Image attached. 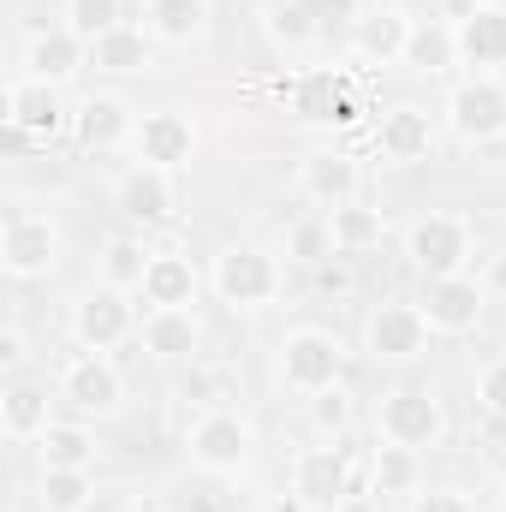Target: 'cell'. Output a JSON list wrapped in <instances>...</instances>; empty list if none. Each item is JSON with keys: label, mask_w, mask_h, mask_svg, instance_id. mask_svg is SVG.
Instances as JSON below:
<instances>
[{"label": "cell", "mask_w": 506, "mask_h": 512, "mask_svg": "<svg viewBox=\"0 0 506 512\" xmlns=\"http://www.w3.org/2000/svg\"><path fill=\"white\" fill-rule=\"evenodd\" d=\"M286 256L292 262H304V268H322V262H334V227H328V209L322 215H298L292 227H286Z\"/></svg>", "instance_id": "34"}, {"label": "cell", "mask_w": 506, "mask_h": 512, "mask_svg": "<svg viewBox=\"0 0 506 512\" xmlns=\"http://www.w3.org/2000/svg\"><path fill=\"white\" fill-rule=\"evenodd\" d=\"M126 131H131V114H126L120 96H90V102L72 108V137H78L84 149H114Z\"/></svg>", "instance_id": "26"}, {"label": "cell", "mask_w": 506, "mask_h": 512, "mask_svg": "<svg viewBox=\"0 0 506 512\" xmlns=\"http://www.w3.org/2000/svg\"><path fill=\"white\" fill-rule=\"evenodd\" d=\"M376 435L393 441V447H417V453L441 447L447 441V405L429 387H393V393H381Z\"/></svg>", "instance_id": "3"}, {"label": "cell", "mask_w": 506, "mask_h": 512, "mask_svg": "<svg viewBox=\"0 0 506 512\" xmlns=\"http://www.w3.org/2000/svg\"><path fill=\"white\" fill-rule=\"evenodd\" d=\"M60 393H66L78 411L108 417V411H120V399H126V376H120V364H114L108 352H78V358H66V370H60Z\"/></svg>", "instance_id": "10"}, {"label": "cell", "mask_w": 506, "mask_h": 512, "mask_svg": "<svg viewBox=\"0 0 506 512\" xmlns=\"http://www.w3.org/2000/svg\"><path fill=\"white\" fill-rule=\"evenodd\" d=\"M471 245H477L471 221H465V215H447V209H429V215H417V221L405 227V262H411L423 280L465 274Z\"/></svg>", "instance_id": "1"}, {"label": "cell", "mask_w": 506, "mask_h": 512, "mask_svg": "<svg viewBox=\"0 0 506 512\" xmlns=\"http://www.w3.org/2000/svg\"><path fill=\"white\" fill-rule=\"evenodd\" d=\"M185 447H191V459H197L203 471L233 477V471H245V465H251L256 435H251V423H245L239 411H203V417L191 423Z\"/></svg>", "instance_id": "7"}, {"label": "cell", "mask_w": 506, "mask_h": 512, "mask_svg": "<svg viewBox=\"0 0 506 512\" xmlns=\"http://www.w3.org/2000/svg\"><path fill=\"white\" fill-rule=\"evenodd\" d=\"M453 36H459V66L506 72V6H495V0L465 6V18H453Z\"/></svg>", "instance_id": "13"}, {"label": "cell", "mask_w": 506, "mask_h": 512, "mask_svg": "<svg viewBox=\"0 0 506 512\" xmlns=\"http://www.w3.org/2000/svg\"><path fill=\"white\" fill-rule=\"evenodd\" d=\"M447 126L459 143H495L506 137V78L501 72H471L465 84H453L447 96Z\"/></svg>", "instance_id": "5"}, {"label": "cell", "mask_w": 506, "mask_h": 512, "mask_svg": "<svg viewBox=\"0 0 506 512\" xmlns=\"http://www.w3.org/2000/svg\"><path fill=\"white\" fill-rule=\"evenodd\" d=\"M411 24H417V18H405L399 6H376V12H364V18L352 24V54H358L364 66H393V60H405V48H411Z\"/></svg>", "instance_id": "19"}, {"label": "cell", "mask_w": 506, "mask_h": 512, "mask_svg": "<svg viewBox=\"0 0 506 512\" xmlns=\"http://www.w3.org/2000/svg\"><path fill=\"white\" fill-rule=\"evenodd\" d=\"M90 66H102V72H149L155 66V36L120 24L102 42H90Z\"/></svg>", "instance_id": "30"}, {"label": "cell", "mask_w": 506, "mask_h": 512, "mask_svg": "<svg viewBox=\"0 0 506 512\" xmlns=\"http://www.w3.org/2000/svg\"><path fill=\"white\" fill-rule=\"evenodd\" d=\"M84 60H90V42H78V36L60 24V30H48V36H30V48H24V78L66 84Z\"/></svg>", "instance_id": "23"}, {"label": "cell", "mask_w": 506, "mask_h": 512, "mask_svg": "<svg viewBox=\"0 0 506 512\" xmlns=\"http://www.w3.org/2000/svg\"><path fill=\"white\" fill-rule=\"evenodd\" d=\"M149 245H143V239H126V233H120V239H108V245H102V286H120V292H137V286H143V274H149Z\"/></svg>", "instance_id": "33"}, {"label": "cell", "mask_w": 506, "mask_h": 512, "mask_svg": "<svg viewBox=\"0 0 506 512\" xmlns=\"http://www.w3.org/2000/svg\"><path fill=\"white\" fill-rule=\"evenodd\" d=\"M90 501H96L90 471H42L36 477V507L42 512H90Z\"/></svg>", "instance_id": "32"}, {"label": "cell", "mask_w": 506, "mask_h": 512, "mask_svg": "<svg viewBox=\"0 0 506 512\" xmlns=\"http://www.w3.org/2000/svg\"><path fill=\"white\" fill-rule=\"evenodd\" d=\"M54 256H60V227L48 215H12L0 227V262H6V274L36 280V274L54 268Z\"/></svg>", "instance_id": "11"}, {"label": "cell", "mask_w": 506, "mask_h": 512, "mask_svg": "<svg viewBox=\"0 0 506 512\" xmlns=\"http://www.w3.org/2000/svg\"><path fill=\"white\" fill-rule=\"evenodd\" d=\"M310 423H316L322 435H346V423H352V393H346V382L310 393Z\"/></svg>", "instance_id": "36"}, {"label": "cell", "mask_w": 506, "mask_h": 512, "mask_svg": "<svg viewBox=\"0 0 506 512\" xmlns=\"http://www.w3.org/2000/svg\"><path fill=\"white\" fill-rule=\"evenodd\" d=\"M36 459H42V471H90L96 465V435L84 423H48L36 435Z\"/></svg>", "instance_id": "25"}, {"label": "cell", "mask_w": 506, "mask_h": 512, "mask_svg": "<svg viewBox=\"0 0 506 512\" xmlns=\"http://www.w3.org/2000/svg\"><path fill=\"white\" fill-rule=\"evenodd\" d=\"M346 376V346H340V334H328V328H292L286 340H280V382L292 387V393H322V387H334Z\"/></svg>", "instance_id": "4"}, {"label": "cell", "mask_w": 506, "mask_h": 512, "mask_svg": "<svg viewBox=\"0 0 506 512\" xmlns=\"http://www.w3.org/2000/svg\"><path fill=\"white\" fill-rule=\"evenodd\" d=\"M501 507H506V483H501Z\"/></svg>", "instance_id": "44"}, {"label": "cell", "mask_w": 506, "mask_h": 512, "mask_svg": "<svg viewBox=\"0 0 506 512\" xmlns=\"http://www.w3.org/2000/svg\"><path fill=\"white\" fill-rule=\"evenodd\" d=\"M417 310L429 316L435 334H471L489 310V286L465 268V274H441V280H423V298Z\"/></svg>", "instance_id": "8"}, {"label": "cell", "mask_w": 506, "mask_h": 512, "mask_svg": "<svg viewBox=\"0 0 506 512\" xmlns=\"http://www.w3.org/2000/svg\"><path fill=\"white\" fill-rule=\"evenodd\" d=\"M120 24H126V0H66V30L78 42H102Z\"/></svg>", "instance_id": "35"}, {"label": "cell", "mask_w": 506, "mask_h": 512, "mask_svg": "<svg viewBox=\"0 0 506 512\" xmlns=\"http://www.w3.org/2000/svg\"><path fill=\"white\" fill-rule=\"evenodd\" d=\"M346 483H352V453L346 447H304L298 465H292V495H304L310 507L346 501Z\"/></svg>", "instance_id": "17"}, {"label": "cell", "mask_w": 506, "mask_h": 512, "mask_svg": "<svg viewBox=\"0 0 506 512\" xmlns=\"http://www.w3.org/2000/svg\"><path fill=\"white\" fill-rule=\"evenodd\" d=\"M405 66H411V72H429V78L453 72V66H459V36H453V24H441V18H423V24H411Z\"/></svg>", "instance_id": "29"}, {"label": "cell", "mask_w": 506, "mask_h": 512, "mask_svg": "<svg viewBox=\"0 0 506 512\" xmlns=\"http://www.w3.org/2000/svg\"><path fill=\"white\" fill-rule=\"evenodd\" d=\"M429 340H435V328L417 304H376L364 322V352L376 364H417L429 352Z\"/></svg>", "instance_id": "6"}, {"label": "cell", "mask_w": 506, "mask_h": 512, "mask_svg": "<svg viewBox=\"0 0 506 512\" xmlns=\"http://www.w3.org/2000/svg\"><path fill=\"white\" fill-rule=\"evenodd\" d=\"M114 209L126 215L131 227H161L179 215V191H173V173L161 167H131L126 179L114 185Z\"/></svg>", "instance_id": "14"}, {"label": "cell", "mask_w": 506, "mask_h": 512, "mask_svg": "<svg viewBox=\"0 0 506 512\" xmlns=\"http://www.w3.org/2000/svg\"><path fill=\"white\" fill-rule=\"evenodd\" d=\"M346 262H352V256H334V262L310 268V274H316V286H322V292H334V298H346V292H352V268H346Z\"/></svg>", "instance_id": "39"}, {"label": "cell", "mask_w": 506, "mask_h": 512, "mask_svg": "<svg viewBox=\"0 0 506 512\" xmlns=\"http://www.w3.org/2000/svg\"><path fill=\"white\" fill-rule=\"evenodd\" d=\"M304 507H310L304 495H274V501H268V512H304Z\"/></svg>", "instance_id": "43"}, {"label": "cell", "mask_w": 506, "mask_h": 512, "mask_svg": "<svg viewBox=\"0 0 506 512\" xmlns=\"http://www.w3.org/2000/svg\"><path fill=\"white\" fill-rule=\"evenodd\" d=\"M209 24H215V0H143V30L167 48L203 42Z\"/></svg>", "instance_id": "21"}, {"label": "cell", "mask_w": 506, "mask_h": 512, "mask_svg": "<svg viewBox=\"0 0 506 512\" xmlns=\"http://www.w3.org/2000/svg\"><path fill=\"white\" fill-rule=\"evenodd\" d=\"M18 358H24V340L6 328V334H0V364H18Z\"/></svg>", "instance_id": "42"}, {"label": "cell", "mask_w": 506, "mask_h": 512, "mask_svg": "<svg viewBox=\"0 0 506 512\" xmlns=\"http://www.w3.org/2000/svg\"><path fill=\"white\" fill-rule=\"evenodd\" d=\"M411 512H477V501L465 489H417L411 495Z\"/></svg>", "instance_id": "38"}, {"label": "cell", "mask_w": 506, "mask_h": 512, "mask_svg": "<svg viewBox=\"0 0 506 512\" xmlns=\"http://www.w3.org/2000/svg\"><path fill=\"white\" fill-rule=\"evenodd\" d=\"M328 227H334V251L340 256H370L387 239V215L381 209H364V203L328 209Z\"/></svg>", "instance_id": "28"}, {"label": "cell", "mask_w": 506, "mask_h": 512, "mask_svg": "<svg viewBox=\"0 0 506 512\" xmlns=\"http://www.w3.org/2000/svg\"><path fill=\"white\" fill-rule=\"evenodd\" d=\"M358 185H364V173H358V161L340 155V149H316V155L298 161V191H304L316 209L358 203Z\"/></svg>", "instance_id": "16"}, {"label": "cell", "mask_w": 506, "mask_h": 512, "mask_svg": "<svg viewBox=\"0 0 506 512\" xmlns=\"http://www.w3.org/2000/svg\"><path fill=\"white\" fill-rule=\"evenodd\" d=\"M197 310H149L143 328H137V346L155 358V364H191L197 358Z\"/></svg>", "instance_id": "20"}, {"label": "cell", "mask_w": 506, "mask_h": 512, "mask_svg": "<svg viewBox=\"0 0 506 512\" xmlns=\"http://www.w3.org/2000/svg\"><path fill=\"white\" fill-rule=\"evenodd\" d=\"M334 512H381V495H346L334 501Z\"/></svg>", "instance_id": "41"}, {"label": "cell", "mask_w": 506, "mask_h": 512, "mask_svg": "<svg viewBox=\"0 0 506 512\" xmlns=\"http://www.w3.org/2000/svg\"><path fill=\"white\" fill-rule=\"evenodd\" d=\"M423 489V453L417 447H393L381 441L376 459H370V495H417Z\"/></svg>", "instance_id": "27"}, {"label": "cell", "mask_w": 506, "mask_h": 512, "mask_svg": "<svg viewBox=\"0 0 506 512\" xmlns=\"http://www.w3.org/2000/svg\"><path fill=\"white\" fill-rule=\"evenodd\" d=\"M209 286L227 310H262L280 298V262L262 245H227L209 268Z\"/></svg>", "instance_id": "2"}, {"label": "cell", "mask_w": 506, "mask_h": 512, "mask_svg": "<svg viewBox=\"0 0 506 512\" xmlns=\"http://www.w3.org/2000/svg\"><path fill=\"white\" fill-rule=\"evenodd\" d=\"M6 126L18 137H54V131H72V108L54 96V84L18 78V84H6Z\"/></svg>", "instance_id": "15"}, {"label": "cell", "mask_w": 506, "mask_h": 512, "mask_svg": "<svg viewBox=\"0 0 506 512\" xmlns=\"http://www.w3.org/2000/svg\"><path fill=\"white\" fill-rule=\"evenodd\" d=\"M137 328H143V322H137V310L126 304L120 286H96V292L78 298V310H72V334H78L84 352H114V346H126Z\"/></svg>", "instance_id": "9"}, {"label": "cell", "mask_w": 506, "mask_h": 512, "mask_svg": "<svg viewBox=\"0 0 506 512\" xmlns=\"http://www.w3.org/2000/svg\"><path fill=\"white\" fill-rule=\"evenodd\" d=\"M131 149H137V167H161V173H179L191 167L197 155V131L185 114H143L131 126Z\"/></svg>", "instance_id": "12"}, {"label": "cell", "mask_w": 506, "mask_h": 512, "mask_svg": "<svg viewBox=\"0 0 506 512\" xmlns=\"http://www.w3.org/2000/svg\"><path fill=\"white\" fill-rule=\"evenodd\" d=\"M376 149H381V161H393V167L429 161V149H435V120H429V108H411V102H405V108L381 114Z\"/></svg>", "instance_id": "22"}, {"label": "cell", "mask_w": 506, "mask_h": 512, "mask_svg": "<svg viewBox=\"0 0 506 512\" xmlns=\"http://www.w3.org/2000/svg\"><path fill=\"white\" fill-rule=\"evenodd\" d=\"M197 286H203V274H197V262L179 251H155L149 256V274H143V304L149 310H191L197 304Z\"/></svg>", "instance_id": "18"}, {"label": "cell", "mask_w": 506, "mask_h": 512, "mask_svg": "<svg viewBox=\"0 0 506 512\" xmlns=\"http://www.w3.org/2000/svg\"><path fill=\"white\" fill-rule=\"evenodd\" d=\"M0 417H6V435H12V441H36V435L54 423V417H48V387H36V382L6 387Z\"/></svg>", "instance_id": "31"}, {"label": "cell", "mask_w": 506, "mask_h": 512, "mask_svg": "<svg viewBox=\"0 0 506 512\" xmlns=\"http://www.w3.org/2000/svg\"><path fill=\"white\" fill-rule=\"evenodd\" d=\"M477 405H483L495 423H506V358L483 364V376H477Z\"/></svg>", "instance_id": "37"}, {"label": "cell", "mask_w": 506, "mask_h": 512, "mask_svg": "<svg viewBox=\"0 0 506 512\" xmlns=\"http://www.w3.org/2000/svg\"><path fill=\"white\" fill-rule=\"evenodd\" d=\"M262 36H268L280 54H310L316 36H322V24L310 18L304 0H268V6H262Z\"/></svg>", "instance_id": "24"}, {"label": "cell", "mask_w": 506, "mask_h": 512, "mask_svg": "<svg viewBox=\"0 0 506 512\" xmlns=\"http://www.w3.org/2000/svg\"><path fill=\"white\" fill-rule=\"evenodd\" d=\"M483 286H489V298H495V292L506 298V251L495 256V262H489V274H483Z\"/></svg>", "instance_id": "40"}]
</instances>
